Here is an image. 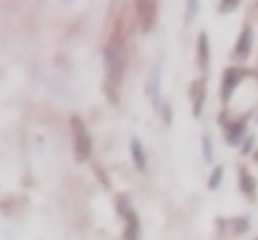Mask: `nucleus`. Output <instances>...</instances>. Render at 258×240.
<instances>
[{"instance_id": "f257e3e1", "label": "nucleus", "mask_w": 258, "mask_h": 240, "mask_svg": "<svg viewBox=\"0 0 258 240\" xmlns=\"http://www.w3.org/2000/svg\"><path fill=\"white\" fill-rule=\"evenodd\" d=\"M125 60H128V53H125V43L120 38H110L105 50H103V65H105V73L110 83H118L125 73Z\"/></svg>"}, {"instance_id": "f03ea898", "label": "nucleus", "mask_w": 258, "mask_h": 240, "mask_svg": "<svg viewBox=\"0 0 258 240\" xmlns=\"http://www.w3.org/2000/svg\"><path fill=\"white\" fill-rule=\"evenodd\" d=\"M71 130H73V150H76V160H88L93 155V140H90V133H88L86 123L81 115H73L71 118Z\"/></svg>"}, {"instance_id": "7ed1b4c3", "label": "nucleus", "mask_w": 258, "mask_h": 240, "mask_svg": "<svg viewBox=\"0 0 258 240\" xmlns=\"http://www.w3.org/2000/svg\"><path fill=\"white\" fill-rule=\"evenodd\" d=\"M118 210H120V215H123V220H125V233H123V238L138 240V235H141V223H138V215H136L131 200L120 195V198H118Z\"/></svg>"}, {"instance_id": "20e7f679", "label": "nucleus", "mask_w": 258, "mask_h": 240, "mask_svg": "<svg viewBox=\"0 0 258 240\" xmlns=\"http://www.w3.org/2000/svg\"><path fill=\"white\" fill-rule=\"evenodd\" d=\"M243 80V70L241 68H228L226 73H223V80H221V100L223 103H228L231 100V95H233V90H236V85Z\"/></svg>"}, {"instance_id": "39448f33", "label": "nucleus", "mask_w": 258, "mask_h": 240, "mask_svg": "<svg viewBox=\"0 0 258 240\" xmlns=\"http://www.w3.org/2000/svg\"><path fill=\"white\" fill-rule=\"evenodd\" d=\"M146 95L156 108H161V65H153L148 83H146Z\"/></svg>"}, {"instance_id": "423d86ee", "label": "nucleus", "mask_w": 258, "mask_h": 240, "mask_svg": "<svg viewBox=\"0 0 258 240\" xmlns=\"http://www.w3.org/2000/svg\"><path fill=\"white\" fill-rule=\"evenodd\" d=\"M196 60H198V68H201V70H208V65H211V43H208V33H201V35H198V43H196Z\"/></svg>"}, {"instance_id": "0eeeda50", "label": "nucleus", "mask_w": 258, "mask_h": 240, "mask_svg": "<svg viewBox=\"0 0 258 240\" xmlns=\"http://www.w3.org/2000/svg\"><path fill=\"white\" fill-rule=\"evenodd\" d=\"M190 98H193V115L201 118L203 113V100H206V80L198 78L190 85Z\"/></svg>"}, {"instance_id": "6e6552de", "label": "nucleus", "mask_w": 258, "mask_h": 240, "mask_svg": "<svg viewBox=\"0 0 258 240\" xmlns=\"http://www.w3.org/2000/svg\"><path fill=\"white\" fill-rule=\"evenodd\" d=\"M251 40H253V30H251V25H246V28L241 30L238 43H236V50H233V55H236L238 60L248 58V53H251Z\"/></svg>"}, {"instance_id": "1a4fd4ad", "label": "nucleus", "mask_w": 258, "mask_h": 240, "mask_svg": "<svg viewBox=\"0 0 258 240\" xmlns=\"http://www.w3.org/2000/svg\"><path fill=\"white\" fill-rule=\"evenodd\" d=\"M156 10H158V5H156V3H138L141 23H143V28H146V30H151V28H153V23H156Z\"/></svg>"}, {"instance_id": "9d476101", "label": "nucleus", "mask_w": 258, "mask_h": 240, "mask_svg": "<svg viewBox=\"0 0 258 240\" xmlns=\"http://www.w3.org/2000/svg\"><path fill=\"white\" fill-rule=\"evenodd\" d=\"M243 135H246V123H226V143L228 145H238Z\"/></svg>"}, {"instance_id": "9b49d317", "label": "nucleus", "mask_w": 258, "mask_h": 240, "mask_svg": "<svg viewBox=\"0 0 258 240\" xmlns=\"http://www.w3.org/2000/svg\"><path fill=\"white\" fill-rule=\"evenodd\" d=\"M131 153H133L136 170H138V173H146L148 160H146V150H143V145H141V140H138V138H133V140H131Z\"/></svg>"}, {"instance_id": "f8f14e48", "label": "nucleus", "mask_w": 258, "mask_h": 240, "mask_svg": "<svg viewBox=\"0 0 258 240\" xmlns=\"http://www.w3.org/2000/svg\"><path fill=\"white\" fill-rule=\"evenodd\" d=\"M238 183H241V190H243L248 198H253V195H256V183H253V178H251V173H248L246 168H241V170H238Z\"/></svg>"}, {"instance_id": "ddd939ff", "label": "nucleus", "mask_w": 258, "mask_h": 240, "mask_svg": "<svg viewBox=\"0 0 258 240\" xmlns=\"http://www.w3.org/2000/svg\"><path fill=\"white\" fill-rule=\"evenodd\" d=\"M201 153H203V160L208 165L213 163V140H211L208 133H203V138H201Z\"/></svg>"}, {"instance_id": "4468645a", "label": "nucleus", "mask_w": 258, "mask_h": 240, "mask_svg": "<svg viewBox=\"0 0 258 240\" xmlns=\"http://www.w3.org/2000/svg\"><path fill=\"white\" fill-rule=\"evenodd\" d=\"M221 178H223V168H213L211 180H208V188H211V190H216V188H218V183H221Z\"/></svg>"}, {"instance_id": "2eb2a0df", "label": "nucleus", "mask_w": 258, "mask_h": 240, "mask_svg": "<svg viewBox=\"0 0 258 240\" xmlns=\"http://www.w3.org/2000/svg\"><path fill=\"white\" fill-rule=\"evenodd\" d=\"M161 113H163V123H166V125H171V123H173V115H171V103H166V105H161Z\"/></svg>"}, {"instance_id": "dca6fc26", "label": "nucleus", "mask_w": 258, "mask_h": 240, "mask_svg": "<svg viewBox=\"0 0 258 240\" xmlns=\"http://www.w3.org/2000/svg\"><path fill=\"white\" fill-rule=\"evenodd\" d=\"M236 8H238V3H233V0H231V3H221V5H218V10H221V13H231V10H236Z\"/></svg>"}, {"instance_id": "f3484780", "label": "nucleus", "mask_w": 258, "mask_h": 240, "mask_svg": "<svg viewBox=\"0 0 258 240\" xmlns=\"http://www.w3.org/2000/svg\"><path fill=\"white\" fill-rule=\"evenodd\" d=\"M196 10H198V3H188V15H185V18H188V20H190V18H193V13H196Z\"/></svg>"}, {"instance_id": "a211bd4d", "label": "nucleus", "mask_w": 258, "mask_h": 240, "mask_svg": "<svg viewBox=\"0 0 258 240\" xmlns=\"http://www.w3.org/2000/svg\"><path fill=\"white\" fill-rule=\"evenodd\" d=\"M251 148H253V138H248V140H246V143H243V153H248V150H251Z\"/></svg>"}]
</instances>
